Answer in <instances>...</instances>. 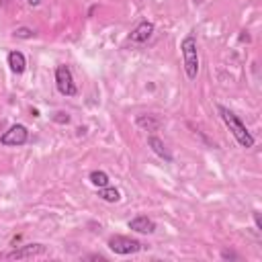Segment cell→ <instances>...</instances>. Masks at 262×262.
<instances>
[{"label":"cell","mask_w":262,"mask_h":262,"mask_svg":"<svg viewBox=\"0 0 262 262\" xmlns=\"http://www.w3.org/2000/svg\"><path fill=\"white\" fill-rule=\"evenodd\" d=\"M222 256H223V258H238L234 252H227V250H225V252H222Z\"/></svg>","instance_id":"obj_18"},{"label":"cell","mask_w":262,"mask_h":262,"mask_svg":"<svg viewBox=\"0 0 262 262\" xmlns=\"http://www.w3.org/2000/svg\"><path fill=\"white\" fill-rule=\"evenodd\" d=\"M88 181L97 186V188H102V186H109L111 182V178H109V174L107 172H102V170H92L90 174H88Z\"/></svg>","instance_id":"obj_13"},{"label":"cell","mask_w":262,"mask_h":262,"mask_svg":"<svg viewBox=\"0 0 262 262\" xmlns=\"http://www.w3.org/2000/svg\"><path fill=\"white\" fill-rule=\"evenodd\" d=\"M56 86H58L60 94H64V97H76L78 94L70 66H58L56 68Z\"/></svg>","instance_id":"obj_4"},{"label":"cell","mask_w":262,"mask_h":262,"mask_svg":"<svg viewBox=\"0 0 262 262\" xmlns=\"http://www.w3.org/2000/svg\"><path fill=\"white\" fill-rule=\"evenodd\" d=\"M109 248L113 250L115 254H121V256H127V254H135L143 248V244L140 240H133L127 236H113L109 238Z\"/></svg>","instance_id":"obj_3"},{"label":"cell","mask_w":262,"mask_h":262,"mask_svg":"<svg viewBox=\"0 0 262 262\" xmlns=\"http://www.w3.org/2000/svg\"><path fill=\"white\" fill-rule=\"evenodd\" d=\"M99 197L102 199V201H107V203H119V201H121L119 188H115V186H111V184L99 188Z\"/></svg>","instance_id":"obj_12"},{"label":"cell","mask_w":262,"mask_h":262,"mask_svg":"<svg viewBox=\"0 0 262 262\" xmlns=\"http://www.w3.org/2000/svg\"><path fill=\"white\" fill-rule=\"evenodd\" d=\"M129 229H133V232H138V234H154L156 232V222L150 219L148 215H138L129 222Z\"/></svg>","instance_id":"obj_8"},{"label":"cell","mask_w":262,"mask_h":262,"mask_svg":"<svg viewBox=\"0 0 262 262\" xmlns=\"http://www.w3.org/2000/svg\"><path fill=\"white\" fill-rule=\"evenodd\" d=\"M135 123L145 131H158L162 127V119L158 117V115H138Z\"/></svg>","instance_id":"obj_10"},{"label":"cell","mask_w":262,"mask_h":262,"mask_svg":"<svg viewBox=\"0 0 262 262\" xmlns=\"http://www.w3.org/2000/svg\"><path fill=\"white\" fill-rule=\"evenodd\" d=\"M148 145H150V150L158 156V158H162L164 162H172L174 158H172V154H170V150L166 148V143L160 140V138H156V135H150L148 138Z\"/></svg>","instance_id":"obj_9"},{"label":"cell","mask_w":262,"mask_h":262,"mask_svg":"<svg viewBox=\"0 0 262 262\" xmlns=\"http://www.w3.org/2000/svg\"><path fill=\"white\" fill-rule=\"evenodd\" d=\"M15 37H19V39H31V37H35V31L29 29V27H20V29L15 31Z\"/></svg>","instance_id":"obj_14"},{"label":"cell","mask_w":262,"mask_h":262,"mask_svg":"<svg viewBox=\"0 0 262 262\" xmlns=\"http://www.w3.org/2000/svg\"><path fill=\"white\" fill-rule=\"evenodd\" d=\"M182 49V61H184V72L188 80H197L199 76V47L197 39L193 35H186L181 43Z\"/></svg>","instance_id":"obj_2"},{"label":"cell","mask_w":262,"mask_h":262,"mask_svg":"<svg viewBox=\"0 0 262 262\" xmlns=\"http://www.w3.org/2000/svg\"><path fill=\"white\" fill-rule=\"evenodd\" d=\"M254 223L258 227V232H262V222H260V213H254Z\"/></svg>","instance_id":"obj_16"},{"label":"cell","mask_w":262,"mask_h":262,"mask_svg":"<svg viewBox=\"0 0 262 262\" xmlns=\"http://www.w3.org/2000/svg\"><path fill=\"white\" fill-rule=\"evenodd\" d=\"M88 258H90V260H101V262H104V256H101V254H90Z\"/></svg>","instance_id":"obj_17"},{"label":"cell","mask_w":262,"mask_h":262,"mask_svg":"<svg viewBox=\"0 0 262 262\" xmlns=\"http://www.w3.org/2000/svg\"><path fill=\"white\" fill-rule=\"evenodd\" d=\"M51 119H54L56 123H61V125H66V123H70V115L68 113H64V111H58L56 115H54V117H51Z\"/></svg>","instance_id":"obj_15"},{"label":"cell","mask_w":262,"mask_h":262,"mask_svg":"<svg viewBox=\"0 0 262 262\" xmlns=\"http://www.w3.org/2000/svg\"><path fill=\"white\" fill-rule=\"evenodd\" d=\"M217 111H219V115H222L223 123L229 127V131H232V135L236 138V141L242 145V148H246V150L254 148L256 140H254V135L246 129V125L242 123V119H240L234 111H229L227 107H223V104H217Z\"/></svg>","instance_id":"obj_1"},{"label":"cell","mask_w":262,"mask_h":262,"mask_svg":"<svg viewBox=\"0 0 262 262\" xmlns=\"http://www.w3.org/2000/svg\"><path fill=\"white\" fill-rule=\"evenodd\" d=\"M8 66L13 70V74H23L27 70V58L20 51H10L8 54Z\"/></svg>","instance_id":"obj_11"},{"label":"cell","mask_w":262,"mask_h":262,"mask_svg":"<svg viewBox=\"0 0 262 262\" xmlns=\"http://www.w3.org/2000/svg\"><path fill=\"white\" fill-rule=\"evenodd\" d=\"M39 2H41V0H27L29 6H39Z\"/></svg>","instance_id":"obj_19"},{"label":"cell","mask_w":262,"mask_h":262,"mask_svg":"<svg viewBox=\"0 0 262 262\" xmlns=\"http://www.w3.org/2000/svg\"><path fill=\"white\" fill-rule=\"evenodd\" d=\"M154 29L156 27L152 20H141V23L129 33V41L131 43H148L150 37L154 35Z\"/></svg>","instance_id":"obj_7"},{"label":"cell","mask_w":262,"mask_h":262,"mask_svg":"<svg viewBox=\"0 0 262 262\" xmlns=\"http://www.w3.org/2000/svg\"><path fill=\"white\" fill-rule=\"evenodd\" d=\"M29 140V131L25 125H13L8 131H4L0 135V143L2 145H13V148H19V145H25Z\"/></svg>","instance_id":"obj_5"},{"label":"cell","mask_w":262,"mask_h":262,"mask_svg":"<svg viewBox=\"0 0 262 262\" xmlns=\"http://www.w3.org/2000/svg\"><path fill=\"white\" fill-rule=\"evenodd\" d=\"M47 254V246L43 244H27V246H20L13 252H8L6 258L10 260H25V258H35V256H43Z\"/></svg>","instance_id":"obj_6"}]
</instances>
